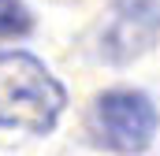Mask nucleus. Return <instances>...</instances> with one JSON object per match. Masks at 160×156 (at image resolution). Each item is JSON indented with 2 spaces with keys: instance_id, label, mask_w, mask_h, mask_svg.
<instances>
[{
  "instance_id": "1",
  "label": "nucleus",
  "mask_w": 160,
  "mask_h": 156,
  "mask_svg": "<svg viewBox=\"0 0 160 156\" xmlns=\"http://www.w3.org/2000/svg\"><path fill=\"white\" fill-rule=\"evenodd\" d=\"M67 108L56 75L30 52H0V126L48 134Z\"/></svg>"
},
{
  "instance_id": "2",
  "label": "nucleus",
  "mask_w": 160,
  "mask_h": 156,
  "mask_svg": "<svg viewBox=\"0 0 160 156\" xmlns=\"http://www.w3.org/2000/svg\"><path fill=\"white\" fill-rule=\"evenodd\" d=\"M160 130V112L142 89H104L86 112V134L97 149L119 156H138L153 145Z\"/></svg>"
},
{
  "instance_id": "3",
  "label": "nucleus",
  "mask_w": 160,
  "mask_h": 156,
  "mask_svg": "<svg viewBox=\"0 0 160 156\" xmlns=\"http://www.w3.org/2000/svg\"><path fill=\"white\" fill-rule=\"evenodd\" d=\"M34 30V15L22 0H0V37H22Z\"/></svg>"
}]
</instances>
